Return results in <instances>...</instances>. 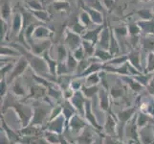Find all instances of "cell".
Returning a JSON list of instances; mask_svg holds the SVG:
<instances>
[{"label":"cell","instance_id":"1","mask_svg":"<svg viewBox=\"0 0 154 144\" xmlns=\"http://www.w3.org/2000/svg\"><path fill=\"white\" fill-rule=\"evenodd\" d=\"M11 46L15 48L17 51L20 52V54L27 60V62H29V66L33 68V70L36 73V75L43 77L45 79H48L49 75L52 76L49 71L48 65H47L43 57L35 55L33 52H31V50L27 49V48L21 45L20 43L17 44L15 42H11Z\"/></svg>","mask_w":154,"mask_h":144},{"label":"cell","instance_id":"2","mask_svg":"<svg viewBox=\"0 0 154 144\" xmlns=\"http://www.w3.org/2000/svg\"><path fill=\"white\" fill-rule=\"evenodd\" d=\"M6 107H11L15 110V111L18 114L19 119L21 122V125H22L23 128L27 127L30 125L32 118H33V114H34V110L33 109H31L30 107L20 104L18 102H15V101L13 100V98H11V102L7 103L5 102L3 105V110L6 109Z\"/></svg>","mask_w":154,"mask_h":144},{"label":"cell","instance_id":"3","mask_svg":"<svg viewBox=\"0 0 154 144\" xmlns=\"http://www.w3.org/2000/svg\"><path fill=\"white\" fill-rule=\"evenodd\" d=\"M48 104L43 102H35L34 104V114L30 125L38 126L43 123L46 117L48 116V114H51V111L48 110Z\"/></svg>","mask_w":154,"mask_h":144},{"label":"cell","instance_id":"4","mask_svg":"<svg viewBox=\"0 0 154 144\" xmlns=\"http://www.w3.org/2000/svg\"><path fill=\"white\" fill-rule=\"evenodd\" d=\"M82 37L72 32L70 29L66 28L64 31V45L70 51H75L77 48L82 46Z\"/></svg>","mask_w":154,"mask_h":144},{"label":"cell","instance_id":"5","mask_svg":"<svg viewBox=\"0 0 154 144\" xmlns=\"http://www.w3.org/2000/svg\"><path fill=\"white\" fill-rule=\"evenodd\" d=\"M12 24H11L10 28V38H18L21 30H22L23 26V19H22V14H21L20 11L18 9L14 11V14L12 18Z\"/></svg>","mask_w":154,"mask_h":144},{"label":"cell","instance_id":"6","mask_svg":"<svg viewBox=\"0 0 154 144\" xmlns=\"http://www.w3.org/2000/svg\"><path fill=\"white\" fill-rule=\"evenodd\" d=\"M29 66V62H27V60L23 57L21 56L19 57V60L15 62V65L13 68L12 72L9 75V78L6 79L8 84H12L15 79L18 78L19 76H21L22 74L25 72V70L27 69V67Z\"/></svg>","mask_w":154,"mask_h":144},{"label":"cell","instance_id":"7","mask_svg":"<svg viewBox=\"0 0 154 144\" xmlns=\"http://www.w3.org/2000/svg\"><path fill=\"white\" fill-rule=\"evenodd\" d=\"M52 47V41L51 40H34L30 43V50L33 52L36 56H43L44 53L49 51Z\"/></svg>","mask_w":154,"mask_h":144},{"label":"cell","instance_id":"8","mask_svg":"<svg viewBox=\"0 0 154 144\" xmlns=\"http://www.w3.org/2000/svg\"><path fill=\"white\" fill-rule=\"evenodd\" d=\"M79 7H81V9L82 11L86 12L89 14V17L91 18V19H92V21L94 22L95 25H97V26L103 25L105 22V19L103 18V14L100 13V12H99V11H97V10H94L92 8L86 6V5L84 4L83 0H79Z\"/></svg>","mask_w":154,"mask_h":144},{"label":"cell","instance_id":"9","mask_svg":"<svg viewBox=\"0 0 154 144\" xmlns=\"http://www.w3.org/2000/svg\"><path fill=\"white\" fill-rule=\"evenodd\" d=\"M53 36H54V31L50 29L49 27H47L43 23L35 28L33 34V40H50V38Z\"/></svg>","mask_w":154,"mask_h":144},{"label":"cell","instance_id":"10","mask_svg":"<svg viewBox=\"0 0 154 144\" xmlns=\"http://www.w3.org/2000/svg\"><path fill=\"white\" fill-rule=\"evenodd\" d=\"M105 23H106V20H105V22L103 25H99V26H97L96 28H94V29L87 30L85 33L83 34L82 40L92 42V43L95 46H96V44H98L100 35V33H102V31L103 30L104 26H105Z\"/></svg>","mask_w":154,"mask_h":144},{"label":"cell","instance_id":"11","mask_svg":"<svg viewBox=\"0 0 154 144\" xmlns=\"http://www.w3.org/2000/svg\"><path fill=\"white\" fill-rule=\"evenodd\" d=\"M86 98L84 97V95L82 94V91H75L74 95L71 97L70 102L74 106L77 110L79 111V114L82 115L84 114V107H85V102H86Z\"/></svg>","mask_w":154,"mask_h":144},{"label":"cell","instance_id":"12","mask_svg":"<svg viewBox=\"0 0 154 144\" xmlns=\"http://www.w3.org/2000/svg\"><path fill=\"white\" fill-rule=\"evenodd\" d=\"M111 29L109 26L107 25V22L105 23V26L103 30L102 31V33L100 35L98 44L100 45V48L104 50L109 51V44H110V40H111Z\"/></svg>","mask_w":154,"mask_h":144},{"label":"cell","instance_id":"13","mask_svg":"<svg viewBox=\"0 0 154 144\" xmlns=\"http://www.w3.org/2000/svg\"><path fill=\"white\" fill-rule=\"evenodd\" d=\"M64 121L65 118L62 114H60L58 117L55 118L54 120L49 121L48 125H47V130L57 133V134H61L63 128H64Z\"/></svg>","mask_w":154,"mask_h":144},{"label":"cell","instance_id":"14","mask_svg":"<svg viewBox=\"0 0 154 144\" xmlns=\"http://www.w3.org/2000/svg\"><path fill=\"white\" fill-rule=\"evenodd\" d=\"M84 116L87 119V121L91 124L95 129H97L98 131H102V127H100L98 123V121L95 118V115L92 113V107H91V102L89 100H86L85 102V107H84Z\"/></svg>","mask_w":154,"mask_h":144},{"label":"cell","instance_id":"15","mask_svg":"<svg viewBox=\"0 0 154 144\" xmlns=\"http://www.w3.org/2000/svg\"><path fill=\"white\" fill-rule=\"evenodd\" d=\"M128 56V62L130 65L135 67L138 71L142 72L143 71V67L141 65V52L139 49H132L129 54H127Z\"/></svg>","mask_w":154,"mask_h":144},{"label":"cell","instance_id":"16","mask_svg":"<svg viewBox=\"0 0 154 144\" xmlns=\"http://www.w3.org/2000/svg\"><path fill=\"white\" fill-rule=\"evenodd\" d=\"M0 4H1V8H0L1 18L8 22L9 19H12L14 14V11L12 8V0H1Z\"/></svg>","mask_w":154,"mask_h":144},{"label":"cell","instance_id":"17","mask_svg":"<svg viewBox=\"0 0 154 144\" xmlns=\"http://www.w3.org/2000/svg\"><path fill=\"white\" fill-rule=\"evenodd\" d=\"M140 45L144 51L154 53V35H141Z\"/></svg>","mask_w":154,"mask_h":144},{"label":"cell","instance_id":"18","mask_svg":"<svg viewBox=\"0 0 154 144\" xmlns=\"http://www.w3.org/2000/svg\"><path fill=\"white\" fill-rule=\"evenodd\" d=\"M139 137L143 144H151L154 141V132L152 128L146 126L139 131Z\"/></svg>","mask_w":154,"mask_h":144},{"label":"cell","instance_id":"19","mask_svg":"<svg viewBox=\"0 0 154 144\" xmlns=\"http://www.w3.org/2000/svg\"><path fill=\"white\" fill-rule=\"evenodd\" d=\"M138 125H137V121L136 119L132 120L129 122L128 124H126L125 127V135L127 137H129L130 139L135 140V141H140V137H139V131H138Z\"/></svg>","mask_w":154,"mask_h":144},{"label":"cell","instance_id":"20","mask_svg":"<svg viewBox=\"0 0 154 144\" xmlns=\"http://www.w3.org/2000/svg\"><path fill=\"white\" fill-rule=\"evenodd\" d=\"M69 126H70V130L73 133L79 134L81 131L84 130V128H86V123L79 115L75 114L69 122Z\"/></svg>","mask_w":154,"mask_h":144},{"label":"cell","instance_id":"21","mask_svg":"<svg viewBox=\"0 0 154 144\" xmlns=\"http://www.w3.org/2000/svg\"><path fill=\"white\" fill-rule=\"evenodd\" d=\"M68 29H70L72 32H74V33H76L79 36H83V34L85 33V32L87 31V29L84 27V26L79 22V17H75L73 18L70 21V23H69L68 25Z\"/></svg>","mask_w":154,"mask_h":144},{"label":"cell","instance_id":"22","mask_svg":"<svg viewBox=\"0 0 154 144\" xmlns=\"http://www.w3.org/2000/svg\"><path fill=\"white\" fill-rule=\"evenodd\" d=\"M137 110V107H134V108H130V109H126L125 110H122L118 114V118H119V121L120 123L122 124L121 125V129L120 130H123L124 128V125L127 123V121H128L133 114H135V111Z\"/></svg>","mask_w":154,"mask_h":144},{"label":"cell","instance_id":"23","mask_svg":"<svg viewBox=\"0 0 154 144\" xmlns=\"http://www.w3.org/2000/svg\"><path fill=\"white\" fill-rule=\"evenodd\" d=\"M142 35H154V19L137 21Z\"/></svg>","mask_w":154,"mask_h":144},{"label":"cell","instance_id":"24","mask_svg":"<svg viewBox=\"0 0 154 144\" xmlns=\"http://www.w3.org/2000/svg\"><path fill=\"white\" fill-rule=\"evenodd\" d=\"M95 142V138L90 129L84 128V130L77 138V144H93Z\"/></svg>","mask_w":154,"mask_h":144},{"label":"cell","instance_id":"25","mask_svg":"<svg viewBox=\"0 0 154 144\" xmlns=\"http://www.w3.org/2000/svg\"><path fill=\"white\" fill-rule=\"evenodd\" d=\"M29 11L31 12V14L39 21V22H42L44 24L48 23L49 21H51L53 19L52 14H50L48 11H46V10H42V11H32V10H29Z\"/></svg>","mask_w":154,"mask_h":144},{"label":"cell","instance_id":"26","mask_svg":"<svg viewBox=\"0 0 154 144\" xmlns=\"http://www.w3.org/2000/svg\"><path fill=\"white\" fill-rule=\"evenodd\" d=\"M46 87H44L41 84H35L31 87V94L29 97H33L35 99H40L42 98L46 93Z\"/></svg>","mask_w":154,"mask_h":144},{"label":"cell","instance_id":"27","mask_svg":"<svg viewBox=\"0 0 154 144\" xmlns=\"http://www.w3.org/2000/svg\"><path fill=\"white\" fill-rule=\"evenodd\" d=\"M43 59L45 60V62H47V65H48V67H49V71H50V74L52 76H57V65H58V62L57 60H55V59L51 58L50 56V53L49 51H47L44 53V55L42 56Z\"/></svg>","mask_w":154,"mask_h":144},{"label":"cell","instance_id":"28","mask_svg":"<svg viewBox=\"0 0 154 144\" xmlns=\"http://www.w3.org/2000/svg\"><path fill=\"white\" fill-rule=\"evenodd\" d=\"M109 52L113 57L119 56L120 52H121L120 42L115 37V35L113 33V29H111V40H110V44H109Z\"/></svg>","mask_w":154,"mask_h":144},{"label":"cell","instance_id":"29","mask_svg":"<svg viewBox=\"0 0 154 144\" xmlns=\"http://www.w3.org/2000/svg\"><path fill=\"white\" fill-rule=\"evenodd\" d=\"M78 17H79V22H81L87 30L94 29L95 24H94V22L92 21L91 18L89 17V14L86 12H84V11L82 10V12L79 13V14L78 15Z\"/></svg>","mask_w":154,"mask_h":144},{"label":"cell","instance_id":"30","mask_svg":"<svg viewBox=\"0 0 154 144\" xmlns=\"http://www.w3.org/2000/svg\"><path fill=\"white\" fill-rule=\"evenodd\" d=\"M2 126H3V130L5 132V134L7 135V136L9 137V139L12 141V143L13 144H14V143H19V141L21 139V136H19L17 134V133L14 132L12 129H11V128H9L4 119H2Z\"/></svg>","mask_w":154,"mask_h":144},{"label":"cell","instance_id":"31","mask_svg":"<svg viewBox=\"0 0 154 144\" xmlns=\"http://www.w3.org/2000/svg\"><path fill=\"white\" fill-rule=\"evenodd\" d=\"M83 2L86 6L92 8L94 10L99 11V12H100L103 15L106 14L107 10L104 8L103 4L102 3V0H83Z\"/></svg>","mask_w":154,"mask_h":144},{"label":"cell","instance_id":"32","mask_svg":"<svg viewBox=\"0 0 154 144\" xmlns=\"http://www.w3.org/2000/svg\"><path fill=\"white\" fill-rule=\"evenodd\" d=\"M94 57H96L97 59H99V60L103 63V62L106 63L107 62H109L110 60H112V59L114 58L112 55L110 54V52L108 50H104V49H102V48H96Z\"/></svg>","mask_w":154,"mask_h":144},{"label":"cell","instance_id":"33","mask_svg":"<svg viewBox=\"0 0 154 144\" xmlns=\"http://www.w3.org/2000/svg\"><path fill=\"white\" fill-rule=\"evenodd\" d=\"M21 144H49V142L40 136H21Z\"/></svg>","mask_w":154,"mask_h":144},{"label":"cell","instance_id":"34","mask_svg":"<svg viewBox=\"0 0 154 144\" xmlns=\"http://www.w3.org/2000/svg\"><path fill=\"white\" fill-rule=\"evenodd\" d=\"M113 33L117 38V40H118L120 42V40L122 39H125V37L128 36V29H127L126 25L121 24V25H118L113 28Z\"/></svg>","mask_w":154,"mask_h":144},{"label":"cell","instance_id":"35","mask_svg":"<svg viewBox=\"0 0 154 144\" xmlns=\"http://www.w3.org/2000/svg\"><path fill=\"white\" fill-rule=\"evenodd\" d=\"M26 8L32 11H42L45 10L43 6V0H26Z\"/></svg>","mask_w":154,"mask_h":144},{"label":"cell","instance_id":"36","mask_svg":"<svg viewBox=\"0 0 154 144\" xmlns=\"http://www.w3.org/2000/svg\"><path fill=\"white\" fill-rule=\"evenodd\" d=\"M57 60L58 62H64L67 60L69 51L64 44H58L57 48Z\"/></svg>","mask_w":154,"mask_h":144},{"label":"cell","instance_id":"37","mask_svg":"<svg viewBox=\"0 0 154 144\" xmlns=\"http://www.w3.org/2000/svg\"><path fill=\"white\" fill-rule=\"evenodd\" d=\"M116 126H117V122L115 119H113V117L111 115H108L107 118L105 121V126H104V131L106 132V134L113 136L116 133Z\"/></svg>","mask_w":154,"mask_h":144},{"label":"cell","instance_id":"38","mask_svg":"<svg viewBox=\"0 0 154 144\" xmlns=\"http://www.w3.org/2000/svg\"><path fill=\"white\" fill-rule=\"evenodd\" d=\"M100 93V105L103 110H107L109 109V93L104 89L99 90Z\"/></svg>","mask_w":154,"mask_h":144},{"label":"cell","instance_id":"39","mask_svg":"<svg viewBox=\"0 0 154 144\" xmlns=\"http://www.w3.org/2000/svg\"><path fill=\"white\" fill-rule=\"evenodd\" d=\"M126 26L128 29V36H130V38H140L142 33L137 21L136 22H129Z\"/></svg>","mask_w":154,"mask_h":144},{"label":"cell","instance_id":"40","mask_svg":"<svg viewBox=\"0 0 154 144\" xmlns=\"http://www.w3.org/2000/svg\"><path fill=\"white\" fill-rule=\"evenodd\" d=\"M21 57L22 55L20 54V52L17 51L15 48H11L9 46H6V45H1V58L2 57Z\"/></svg>","mask_w":154,"mask_h":144},{"label":"cell","instance_id":"41","mask_svg":"<svg viewBox=\"0 0 154 144\" xmlns=\"http://www.w3.org/2000/svg\"><path fill=\"white\" fill-rule=\"evenodd\" d=\"M52 6L56 11L60 13H68L70 11V3L68 1H55L52 3Z\"/></svg>","mask_w":154,"mask_h":144},{"label":"cell","instance_id":"42","mask_svg":"<svg viewBox=\"0 0 154 144\" xmlns=\"http://www.w3.org/2000/svg\"><path fill=\"white\" fill-rule=\"evenodd\" d=\"M99 87L98 86H92V87H87V86H82L81 91L84 95V97L90 99L92 98L95 94H97L99 92Z\"/></svg>","mask_w":154,"mask_h":144},{"label":"cell","instance_id":"43","mask_svg":"<svg viewBox=\"0 0 154 144\" xmlns=\"http://www.w3.org/2000/svg\"><path fill=\"white\" fill-rule=\"evenodd\" d=\"M66 66L68 67V70H69V73H74L76 72L77 68H78V66H79V62L76 60L74 56L72 55L71 52H69L68 54V57H67V60H66Z\"/></svg>","mask_w":154,"mask_h":144},{"label":"cell","instance_id":"44","mask_svg":"<svg viewBox=\"0 0 154 144\" xmlns=\"http://www.w3.org/2000/svg\"><path fill=\"white\" fill-rule=\"evenodd\" d=\"M45 139L51 144H60V136L57 134V133L46 131L43 134Z\"/></svg>","mask_w":154,"mask_h":144},{"label":"cell","instance_id":"45","mask_svg":"<svg viewBox=\"0 0 154 144\" xmlns=\"http://www.w3.org/2000/svg\"><path fill=\"white\" fill-rule=\"evenodd\" d=\"M136 14L141 20H152L154 19V14L150 9H141L136 11Z\"/></svg>","mask_w":154,"mask_h":144},{"label":"cell","instance_id":"46","mask_svg":"<svg viewBox=\"0 0 154 144\" xmlns=\"http://www.w3.org/2000/svg\"><path fill=\"white\" fill-rule=\"evenodd\" d=\"M82 45L83 49H84V52H85L86 58H92V57H94L95 51H96V47H95V45L92 43V42L82 40Z\"/></svg>","mask_w":154,"mask_h":144},{"label":"cell","instance_id":"47","mask_svg":"<svg viewBox=\"0 0 154 144\" xmlns=\"http://www.w3.org/2000/svg\"><path fill=\"white\" fill-rule=\"evenodd\" d=\"M123 80L126 82V84L128 85V86L130 87V88L132 90H134V91H139V90L143 88L142 85L140 83H138L133 77L125 76V77H123Z\"/></svg>","mask_w":154,"mask_h":144},{"label":"cell","instance_id":"48","mask_svg":"<svg viewBox=\"0 0 154 144\" xmlns=\"http://www.w3.org/2000/svg\"><path fill=\"white\" fill-rule=\"evenodd\" d=\"M154 72V53H147L146 57V66L145 69V73H153Z\"/></svg>","mask_w":154,"mask_h":144},{"label":"cell","instance_id":"49","mask_svg":"<svg viewBox=\"0 0 154 144\" xmlns=\"http://www.w3.org/2000/svg\"><path fill=\"white\" fill-rule=\"evenodd\" d=\"M100 81V76L99 73H94L86 77L85 80V86L87 87H92V86H97Z\"/></svg>","mask_w":154,"mask_h":144},{"label":"cell","instance_id":"50","mask_svg":"<svg viewBox=\"0 0 154 144\" xmlns=\"http://www.w3.org/2000/svg\"><path fill=\"white\" fill-rule=\"evenodd\" d=\"M0 27H1V41L8 39V35L10 33L9 24L6 20L0 18Z\"/></svg>","mask_w":154,"mask_h":144},{"label":"cell","instance_id":"51","mask_svg":"<svg viewBox=\"0 0 154 144\" xmlns=\"http://www.w3.org/2000/svg\"><path fill=\"white\" fill-rule=\"evenodd\" d=\"M148 120H149L148 115L146 114L145 113H143V111H141V113H139V114H138V118L136 119L138 127L139 128L146 127L148 123Z\"/></svg>","mask_w":154,"mask_h":144},{"label":"cell","instance_id":"52","mask_svg":"<svg viewBox=\"0 0 154 144\" xmlns=\"http://www.w3.org/2000/svg\"><path fill=\"white\" fill-rule=\"evenodd\" d=\"M110 95L113 98H120L124 95V88L121 85H115L114 87L111 88L110 89Z\"/></svg>","mask_w":154,"mask_h":144},{"label":"cell","instance_id":"53","mask_svg":"<svg viewBox=\"0 0 154 144\" xmlns=\"http://www.w3.org/2000/svg\"><path fill=\"white\" fill-rule=\"evenodd\" d=\"M12 90L15 96H23L25 94V88H23L22 85H21V83L18 81L14 82V84L12 87Z\"/></svg>","mask_w":154,"mask_h":144},{"label":"cell","instance_id":"54","mask_svg":"<svg viewBox=\"0 0 154 144\" xmlns=\"http://www.w3.org/2000/svg\"><path fill=\"white\" fill-rule=\"evenodd\" d=\"M72 55L74 56V58H75L78 62H81V61L84 60V59H86V55H85V52H84L82 45L79 46V48H77L75 51H73Z\"/></svg>","mask_w":154,"mask_h":144},{"label":"cell","instance_id":"55","mask_svg":"<svg viewBox=\"0 0 154 144\" xmlns=\"http://www.w3.org/2000/svg\"><path fill=\"white\" fill-rule=\"evenodd\" d=\"M103 1V4L104 8L111 12L114 8H115V5H116V0H102Z\"/></svg>","mask_w":154,"mask_h":144},{"label":"cell","instance_id":"56","mask_svg":"<svg viewBox=\"0 0 154 144\" xmlns=\"http://www.w3.org/2000/svg\"><path fill=\"white\" fill-rule=\"evenodd\" d=\"M7 86L8 83L6 78H1V98L4 97L7 93Z\"/></svg>","mask_w":154,"mask_h":144},{"label":"cell","instance_id":"57","mask_svg":"<svg viewBox=\"0 0 154 144\" xmlns=\"http://www.w3.org/2000/svg\"><path fill=\"white\" fill-rule=\"evenodd\" d=\"M105 143L106 144H123L121 141H119V140H117V139H115V138H113L112 136H107V137H105Z\"/></svg>","mask_w":154,"mask_h":144},{"label":"cell","instance_id":"58","mask_svg":"<svg viewBox=\"0 0 154 144\" xmlns=\"http://www.w3.org/2000/svg\"><path fill=\"white\" fill-rule=\"evenodd\" d=\"M147 89H148V91H149L151 94H153L154 95V75H153V77H152V79L150 80V82H149V84L147 85Z\"/></svg>","mask_w":154,"mask_h":144},{"label":"cell","instance_id":"59","mask_svg":"<svg viewBox=\"0 0 154 144\" xmlns=\"http://www.w3.org/2000/svg\"><path fill=\"white\" fill-rule=\"evenodd\" d=\"M1 144H13V143L9 139L7 135L4 134V135H1Z\"/></svg>","mask_w":154,"mask_h":144},{"label":"cell","instance_id":"60","mask_svg":"<svg viewBox=\"0 0 154 144\" xmlns=\"http://www.w3.org/2000/svg\"><path fill=\"white\" fill-rule=\"evenodd\" d=\"M60 144H73L70 141H68L64 136H60Z\"/></svg>","mask_w":154,"mask_h":144},{"label":"cell","instance_id":"61","mask_svg":"<svg viewBox=\"0 0 154 144\" xmlns=\"http://www.w3.org/2000/svg\"><path fill=\"white\" fill-rule=\"evenodd\" d=\"M55 1H68V0H43V3L45 4H52Z\"/></svg>","mask_w":154,"mask_h":144},{"label":"cell","instance_id":"62","mask_svg":"<svg viewBox=\"0 0 154 144\" xmlns=\"http://www.w3.org/2000/svg\"><path fill=\"white\" fill-rule=\"evenodd\" d=\"M137 1H140V2H145V3H146V2H149V1H151V0H137Z\"/></svg>","mask_w":154,"mask_h":144},{"label":"cell","instance_id":"63","mask_svg":"<svg viewBox=\"0 0 154 144\" xmlns=\"http://www.w3.org/2000/svg\"><path fill=\"white\" fill-rule=\"evenodd\" d=\"M152 12H153V14H154V4H153V6H152Z\"/></svg>","mask_w":154,"mask_h":144},{"label":"cell","instance_id":"64","mask_svg":"<svg viewBox=\"0 0 154 144\" xmlns=\"http://www.w3.org/2000/svg\"><path fill=\"white\" fill-rule=\"evenodd\" d=\"M24 1H26V0H24Z\"/></svg>","mask_w":154,"mask_h":144}]
</instances>
